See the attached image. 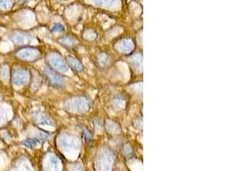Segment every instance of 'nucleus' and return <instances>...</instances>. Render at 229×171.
Returning <instances> with one entry per match:
<instances>
[{
	"label": "nucleus",
	"mask_w": 229,
	"mask_h": 171,
	"mask_svg": "<svg viewBox=\"0 0 229 171\" xmlns=\"http://www.w3.org/2000/svg\"><path fill=\"white\" fill-rule=\"evenodd\" d=\"M83 134H84V137H85L86 139H88L87 141H89V139H91L90 138H88V136H89V137H92V135L87 129H84V133H83Z\"/></svg>",
	"instance_id": "7ed1b4c3"
},
{
	"label": "nucleus",
	"mask_w": 229,
	"mask_h": 171,
	"mask_svg": "<svg viewBox=\"0 0 229 171\" xmlns=\"http://www.w3.org/2000/svg\"><path fill=\"white\" fill-rule=\"evenodd\" d=\"M70 63L75 64V65H73L72 67H73V68H75V66H76V69H77V70H79V69H80V70H82V69H83V67H82V65H81V63H78L77 60L71 58V59H70Z\"/></svg>",
	"instance_id": "f03ea898"
},
{
	"label": "nucleus",
	"mask_w": 229,
	"mask_h": 171,
	"mask_svg": "<svg viewBox=\"0 0 229 171\" xmlns=\"http://www.w3.org/2000/svg\"><path fill=\"white\" fill-rule=\"evenodd\" d=\"M39 142V139H27L26 141L24 142V145H27L29 148H32V147L37 145Z\"/></svg>",
	"instance_id": "f257e3e1"
}]
</instances>
